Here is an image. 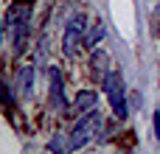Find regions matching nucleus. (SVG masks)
<instances>
[{
    "instance_id": "nucleus-1",
    "label": "nucleus",
    "mask_w": 160,
    "mask_h": 154,
    "mask_svg": "<svg viewBox=\"0 0 160 154\" xmlns=\"http://www.w3.org/2000/svg\"><path fill=\"white\" fill-rule=\"evenodd\" d=\"M31 6L34 0H14L6 11V36L14 39V48L20 51L25 42V31H28V17H31Z\"/></svg>"
},
{
    "instance_id": "nucleus-2",
    "label": "nucleus",
    "mask_w": 160,
    "mask_h": 154,
    "mask_svg": "<svg viewBox=\"0 0 160 154\" xmlns=\"http://www.w3.org/2000/svg\"><path fill=\"white\" fill-rule=\"evenodd\" d=\"M84 36H87V17L84 14H73L68 20V28H65V36H62V51L68 56H76L79 45H84Z\"/></svg>"
},
{
    "instance_id": "nucleus-3",
    "label": "nucleus",
    "mask_w": 160,
    "mask_h": 154,
    "mask_svg": "<svg viewBox=\"0 0 160 154\" xmlns=\"http://www.w3.org/2000/svg\"><path fill=\"white\" fill-rule=\"evenodd\" d=\"M101 84H104V93H107V98H110V107H112L115 118H127L129 109H127V101H124V81H121V73L110 70Z\"/></svg>"
},
{
    "instance_id": "nucleus-4",
    "label": "nucleus",
    "mask_w": 160,
    "mask_h": 154,
    "mask_svg": "<svg viewBox=\"0 0 160 154\" xmlns=\"http://www.w3.org/2000/svg\"><path fill=\"white\" fill-rule=\"evenodd\" d=\"M98 123H101V118H98L96 109H93V112H84V118H82V121L76 123V129L70 132V143H73V149H82L84 143H90V137L96 135Z\"/></svg>"
},
{
    "instance_id": "nucleus-5",
    "label": "nucleus",
    "mask_w": 160,
    "mask_h": 154,
    "mask_svg": "<svg viewBox=\"0 0 160 154\" xmlns=\"http://www.w3.org/2000/svg\"><path fill=\"white\" fill-rule=\"evenodd\" d=\"M48 73H51V104H53L56 109H65V107H68V101H65V84H62V73H59L56 67H51Z\"/></svg>"
},
{
    "instance_id": "nucleus-6",
    "label": "nucleus",
    "mask_w": 160,
    "mask_h": 154,
    "mask_svg": "<svg viewBox=\"0 0 160 154\" xmlns=\"http://www.w3.org/2000/svg\"><path fill=\"white\" fill-rule=\"evenodd\" d=\"M96 104H98L96 90H82V93H76V98H73V112H79V115L93 112V109H96Z\"/></svg>"
},
{
    "instance_id": "nucleus-7",
    "label": "nucleus",
    "mask_w": 160,
    "mask_h": 154,
    "mask_svg": "<svg viewBox=\"0 0 160 154\" xmlns=\"http://www.w3.org/2000/svg\"><path fill=\"white\" fill-rule=\"evenodd\" d=\"M90 70H93V76L98 81H104V76L110 73V56H107V51H96L90 56Z\"/></svg>"
},
{
    "instance_id": "nucleus-8",
    "label": "nucleus",
    "mask_w": 160,
    "mask_h": 154,
    "mask_svg": "<svg viewBox=\"0 0 160 154\" xmlns=\"http://www.w3.org/2000/svg\"><path fill=\"white\" fill-rule=\"evenodd\" d=\"M31 81H34V67L31 65H22L17 70V93L22 98H31Z\"/></svg>"
},
{
    "instance_id": "nucleus-9",
    "label": "nucleus",
    "mask_w": 160,
    "mask_h": 154,
    "mask_svg": "<svg viewBox=\"0 0 160 154\" xmlns=\"http://www.w3.org/2000/svg\"><path fill=\"white\" fill-rule=\"evenodd\" d=\"M48 149H51V152H65V154H68V152H73V143H70V137L56 135V137L48 143Z\"/></svg>"
},
{
    "instance_id": "nucleus-10",
    "label": "nucleus",
    "mask_w": 160,
    "mask_h": 154,
    "mask_svg": "<svg viewBox=\"0 0 160 154\" xmlns=\"http://www.w3.org/2000/svg\"><path fill=\"white\" fill-rule=\"evenodd\" d=\"M101 36H104V25H101V22H96V28H93V31H87V36H84V45H87V48H96Z\"/></svg>"
},
{
    "instance_id": "nucleus-11",
    "label": "nucleus",
    "mask_w": 160,
    "mask_h": 154,
    "mask_svg": "<svg viewBox=\"0 0 160 154\" xmlns=\"http://www.w3.org/2000/svg\"><path fill=\"white\" fill-rule=\"evenodd\" d=\"M0 90H3V101H6V107H11V104H14V95H11V87H8V84H0Z\"/></svg>"
},
{
    "instance_id": "nucleus-12",
    "label": "nucleus",
    "mask_w": 160,
    "mask_h": 154,
    "mask_svg": "<svg viewBox=\"0 0 160 154\" xmlns=\"http://www.w3.org/2000/svg\"><path fill=\"white\" fill-rule=\"evenodd\" d=\"M152 123H155V137L160 140V112H155V121Z\"/></svg>"
},
{
    "instance_id": "nucleus-13",
    "label": "nucleus",
    "mask_w": 160,
    "mask_h": 154,
    "mask_svg": "<svg viewBox=\"0 0 160 154\" xmlns=\"http://www.w3.org/2000/svg\"><path fill=\"white\" fill-rule=\"evenodd\" d=\"M158 17H160V6H158Z\"/></svg>"
}]
</instances>
